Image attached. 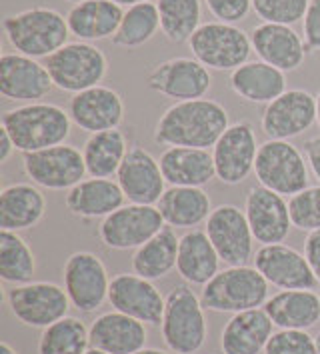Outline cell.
I'll list each match as a JSON object with an SVG mask.
<instances>
[{
    "mask_svg": "<svg viewBox=\"0 0 320 354\" xmlns=\"http://www.w3.org/2000/svg\"><path fill=\"white\" fill-rule=\"evenodd\" d=\"M230 127L226 109L210 98L182 100L169 106L160 114L154 142L162 147H189L210 149Z\"/></svg>",
    "mask_w": 320,
    "mask_h": 354,
    "instance_id": "1",
    "label": "cell"
},
{
    "mask_svg": "<svg viewBox=\"0 0 320 354\" xmlns=\"http://www.w3.org/2000/svg\"><path fill=\"white\" fill-rule=\"evenodd\" d=\"M0 127L6 129L22 154L64 145L70 136V114L50 102L20 104L2 114Z\"/></svg>",
    "mask_w": 320,
    "mask_h": 354,
    "instance_id": "2",
    "label": "cell"
},
{
    "mask_svg": "<svg viewBox=\"0 0 320 354\" xmlns=\"http://www.w3.org/2000/svg\"><path fill=\"white\" fill-rule=\"evenodd\" d=\"M2 28L10 46L30 58H48L68 44L70 28L66 17L55 8L32 6L2 20Z\"/></svg>",
    "mask_w": 320,
    "mask_h": 354,
    "instance_id": "3",
    "label": "cell"
},
{
    "mask_svg": "<svg viewBox=\"0 0 320 354\" xmlns=\"http://www.w3.org/2000/svg\"><path fill=\"white\" fill-rule=\"evenodd\" d=\"M200 297L190 284L174 286L167 297V306L160 322L164 344L174 354H196L208 338V322Z\"/></svg>",
    "mask_w": 320,
    "mask_h": 354,
    "instance_id": "4",
    "label": "cell"
},
{
    "mask_svg": "<svg viewBox=\"0 0 320 354\" xmlns=\"http://www.w3.org/2000/svg\"><path fill=\"white\" fill-rule=\"evenodd\" d=\"M268 282L254 266H226L200 290V302L212 313H245L268 300Z\"/></svg>",
    "mask_w": 320,
    "mask_h": 354,
    "instance_id": "5",
    "label": "cell"
},
{
    "mask_svg": "<svg viewBox=\"0 0 320 354\" xmlns=\"http://www.w3.org/2000/svg\"><path fill=\"white\" fill-rule=\"evenodd\" d=\"M50 78L62 93H82L98 86L109 73V60L93 42H68L60 50L44 58Z\"/></svg>",
    "mask_w": 320,
    "mask_h": 354,
    "instance_id": "6",
    "label": "cell"
},
{
    "mask_svg": "<svg viewBox=\"0 0 320 354\" xmlns=\"http://www.w3.org/2000/svg\"><path fill=\"white\" fill-rule=\"evenodd\" d=\"M192 56L212 71H236L252 53L250 35L228 22H205L190 37Z\"/></svg>",
    "mask_w": 320,
    "mask_h": 354,
    "instance_id": "7",
    "label": "cell"
},
{
    "mask_svg": "<svg viewBox=\"0 0 320 354\" xmlns=\"http://www.w3.org/2000/svg\"><path fill=\"white\" fill-rule=\"evenodd\" d=\"M304 154L288 140H266L261 145L254 174L258 185L270 188L283 196H294L308 188V168Z\"/></svg>",
    "mask_w": 320,
    "mask_h": 354,
    "instance_id": "8",
    "label": "cell"
},
{
    "mask_svg": "<svg viewBox=\"0 0 320 354\" xmlns=\"http://www.w3.org/2000/svg\"><path fill=\"white\" fill-rule=\"evenodd\" d=\"M6 304L12 317L24 326L46 328L60 318L68 317L73 306L64 286L55 282H26L6 290Z\"/></svg>",
    "mask_w": 320,
    "mask_h": 354,
    "instance_id": "9",
    "label": "cell"
},
{
    "mask_svg": "<svg viewBox=\"0 0 320 354\" xmlns=\"http://www.w3.org/2000/svg\"><path fill=\"white\" fill-rule=\"evenodd\" d=\"M22 170L32 185L48 190H70L88 174L82 152L66 142L26 152L22 156Z\"/></svg>",
    "mask_w": 320,
    "mask_h": 354,
    "instance_id": "10",
    "label": "cell"
},
{
    "mask_svg": "<svg viewBox=\"0 0 320 354\" xmlns=\"http://www.w3.org/2000/svg\"><path fill=\"white\" fill-rule=\"evenodd\" d=\"M111 280L104 262L88 250L73 252L62 268V282L70 304L84 315L96 313L109 300Z\"/></svg>",
    "mask_w": 320,
    "mask_h": 354,
    "instance_id": "11",
    "label": "cell"
},
{
    "mask_svg": "<svg viewBox=\"0 0 320 354\" xmlns=\"http://www.w3.org/2000/svg\"><path fill=\"white\" fill-rule=\"evenodd\" d=\"M164 226V218L154 205L129 203L102 218V223L98 224V239L113 250H136Z\"/></svg>",
    "mask_w": 320,
    "mask_h": 354,
    "instance_id": "12",
    "label": "cell"
},
{
    "mask_svg": "<svg viewBox=\"0 0 320 354\" xmlns=\"http://www.w3.org/2000/svg\"><path fill=\"white\" fill-rule=\"evenodd\" d=\"M205 230L226 266H245L254 259V236L245 210L238 206L220 205L212 208Z\"/></svg>",
    "mask_w": 320,
    "mask_h": 354,
    "instance_id": "13",
    "label": "cell"
},
{
    "mask_svg": "<svg viewBox=\"0 0 320 354\" xmlns=\"http://www.w3.org/2000/svg\"><path fill=\"white\" fill-rule=\"evenodd\" d=\"M261 145L256 142L254 127L246 120L230 124L212 147V158L216 167V178L228 185H241L254 172V162Z\"/></svg>",
    "mask_w": 320,
    "mask_h": 354,
    "instance_id": "14",
    "label": "cell"
},
{
    "mask_svg": "<svg viewBox=\"0 0 320 354\" xmlns=\"http://www.w3.org/2000/svg\"><path fill=\"white\" fill-rule=\"evenodd\" d=\"M147 84L154 93L182 102L205 98L212 86V76L196 58L176 56L156 64L147 75Z\"/></svg>",
    "mask_w": 320,
    "mask_h": 354,
    "instance_id": "15",
    "label": "cell"
},
{
    "mask_svg": "<svg viewBox=\"0 0 320 354\" xmlns=\"http://www.w3.org/2000/svg\"><path fill=\"white\" fill-rule=\"evenodd\" d=\"M317 122V96L302 88H288L266 104L261 129L268 140H290Z\"/></svg>",
    "mask_w": 320,
    "mask_h": 354,
    "instance_id": "16",
    "label": "cell"
},
{
    "mask_svg": "<svg viewBox=\"0 0 320 354\" xmlns=\"http://www.w3.org/2000/svg\"><path fill=\"white\" fill-rule=\"evenodd\" d=\"M252 261L266 282L281 290H312L319 284L304 252L288 244H263Z\"/></svg>",
    "mask_w": 320,
    "mask_h": 354,
    "instance_id": "17",
    "label": "cell"
},
{
    "mask_svg": "<svg viewBox=\"0 0 320 354\" xmlns=\"http://www.w3.org/2000/svg\"><path fill=\"white\" fill-rule=\"evenodd\" d=\"M53 86L55 82L48 68L37 58L20 53H4L0 56V94L6 100L20 104L42 102Z\"/></svg>",
    "mask_w": 320,
    "mask_h": 354,
    "instance_id": "18",
    "label": "cell"
},
{
    "mask_svg": "<svg viewBox=\"0 0 320 354\" xmlns=\"http://www.w3.org/2000/svg\"><path fill=\"white\" fill-rule=\"evenodd\" d=\"M109 302L114 310L136 318L147 326H158L167 306V299L152 284V280L134 272H120L111 280Z\"/></svg>",
    "mask_w": 320,
    "mask_h": 354,
    "instance_id": "19",
    "label": "cell"
},
{
    "mask_svg": "<svg viewBox=\"0 0 320 354\" xmlns=\"http://www.w3.org/2000/svg\"><path fill=\"white\" fill-rule=\"evenodd\" d=\"M245 214L254 241L261 244H279L286 241L292 221L288 203L283 194L256 185L248 188L245 198Z\"/></svg>",
    "mask_w": 320,
    "mask_h": 354,
    "instance_id": "20",
    "label": "cell"
},
{
    "mask_svg": "<svg viewBox=\"0 0 320 354\" xmlns=\"http://www.w3.org/2000/svg\"><path fill=\"white\" fill-rule=\"evenodd\" d=\"M116 183L122 188L126 201L134 205L156 206L167 190L160 162L142 147H131L116 172Z\"/></svg>",
    "mask_w": 320,
    "mask_h": 354,
    "instance_id": "21",
    "label": "cell"
},
{
    "mask_svg": "<svg viewBox=\"0 0 320 354\" xmlns=\"http://www.w3.org/2000/svg\"><path fill=\"white\" fill-rule=\"evenodd\" d=\"M68 114L76 127L88 134L113 131L124 120V102L114 88L98 84L73 94L68 102Z\"/></svg>",
    "mask_w": 320,
    "mask_h": 354,
    "instance_id": "22",
    "label": "cell"
},
{
    "mask_svg": "<svg viewBox=\"0 0 320 354\" xmlns=\"http://www.w3.org/2000/svg\"><path fill=\"white\" fill-rule=\"evenodd\" d=\"M250 42H252V50L263 62L276 66L283 73L299 71L306 56L301 35L292 26H284V24L263 22L254 26L250 32Z\"/></svg>",
    "mask_w": 320,
    "mask_h": 354,
    "instance_id": "23",
    "label": "cell"
},
{
    "mask_svg": "<svg viewBox=\"0 0 320 354\" xmlns=\"http://www.w3.org/2000/svg\"><path fill=\"white\" fill-rule=\"evenodd\" d=\"M126 205V196L120 185L111 178H84L76 187L66 190L64 194V206L66 210L82 221H95V218H106Z\"/></svg>",
    "mask_w": 320,
    "mask_h": 354,
    "instance_id": "24",
    "label": "cell"
},
{
    "mask_svg": "<svg viewBox=\"0 0 320 354\" xmlns=\"http://www.w3.org/2000/svg\"><path fill=\"white\" fill-rule=\"evenodd\" d=\"M149 340L147 324L118 310L96 317L91 324V346L109 354H134Z\"/></svg>",
    "mask_w": 320,
    "mask_h": 354,
    "instance_id": "25",
    "label": "cell"
},
{
    "mask_svg": "<svg viewBox=\"0 0 320 354\" xmlns=\"http://www.w3.org/2000/svg\"><path fill=\"white\" fill-rule=\"evenodd\" d=\"M164 180L170 187H205L216 178L212 152L207 149L169 147L158 158Z\"/></svg>",
    "mask_w": 320,
    "mask_h": 354,
    "instance_id": "26",
    "label": "cell"
},
{
    "mask_svg": "<svg viewBox=\"0 0 320 354\" xmlns=\"http://www.w3.org/2000/svg\"><path fill=\"white\" fill-rule=\"evenodd\" d=\"M274 324L264 308L232 315L220 333L223 354H263Z\"/></svg>",
    "mask_w": 320,
    "mask_h": 354,
    "instance_id": "27",
    "label": "cell"
},
{
    "mask_svg": "<svg viewBox=\"0 0 320 354\" xmlns=\"http://www.w3.org/2000/svg\"><path fill=\"white\" fill-rule=\"evenodd\" d=\"M122 6L113 0H84L68 10L66 22L73 37L82 42H96L113 38L122 22Z\"/></svg>",
    "mask_w": 320,
    "mask_h": 354,
    "instance_id": "28",
    "label": "cell"
},
{
    "mask_svg": "<svg viewBox=\"0 0 320 354\" xmlns=\"http://www.w3.org/2000/svg\"><path fill=\"white\" fill-rule=\"evenodd\" d=\"M46 214V198L32 183H15L0 192V226L2 230L35 228Z\"/></svg>",
    "mask_w": 320,
    "mask_h": 354,
    "instance_id": "29",
    "label": "cell"
},
{
    "mask_svg": "<svg viewBox=\"0 0 320 354\" xmlns=\"http://www.w3.org/2000/svg\"><path fill=\"white\" fill-rule=\"evenodd\" d=\"M220 257L208 239L207 230L190 228L180 236L176 270L190 286H205L220 272Z\"/></svg>",
    "mask_w": 320,
    "mask_h": 354,
    "instance_id": "30",
    "label": "cell"
},
{
    "mask_svg": "<svg viewBox=\"0 0 320 354\" xmlns=\"http://www.w3.org/2000/svg\"><path fill=\"white\" fill-rule=\"evenodd\" d=\"M263 308L276 328L308 330L320 320V297L314 290H281Z\"/></svg>",
    "mask_w": 320,
    "mask_h": 354,
    "instance_id": "31",
    "label": "cell"
},
{
    "mask_svg": "<svg viewBox=\"0 0 320 354\" xmlns=\"http://www.w3.org/2000/svg\"><path fill=\"white\" fill-rule=\"evenodd\" d=\"M230 88L248 102L268 104L286 93V73L263 60L245 62L230 73Z\"/></svg>",
    "mask_w": 320,
    "mask_h": 354,
    "instance_id": "32",
    "label": "cell"
},
{
    "mask_svg": "<svg viewBox=\"0 0 320 354\" xmlns=\"http://www.w3.org/2000/svg\"><path fill=\"white\" fill-rule=\"evenodd\" d=\"M164 224L172 228H196L207 223L212 203L200 187H169L156 203Z\"/></svg>",
    "mask_w": 320,
    "mask_h": 354,
    "instance_id": "33",
    "label": "cell"
},
{
    "mask_svg": "<svg viewBox=\"0 0 320 354\" xmlns=\"http://www.w3.org/2000/svg\"><path fill=\"white\" fill-rule=\"evenodd\" d=\"M178 244L172 226H164L158 234H154L149 243L138 246L132 254V272L149 280L164 279L176 268L178 259Z\"/></svg>",
    "mask_w": 320,
    "mask_h": 354,
    "instance_id": "34",
    "label": "cell"
},
{
    "mask_svg": "<svg viewBox=\"0 0 320 354\" xmlns=\"http://www.w3.org/2000/svg\"><path fill=\"white\" fill-rule=\"evenodd\" d=\"M129 150V140L120 129L91 134L82 149L86 172L95 178H111L118 172Z\"/></svg>",
    "mask_w": 320,
    "mask_h": 354,
    "instance_id": "35",
    "label": "cell"
},
{
    "mask_svg": "<svg viewBox=\"0 0 320 354\" xmlns=\"http://www.w3.org/2000/svg\"><path fill=\"white\" fill-rule=\"evenodd\" d=\"M37 272V257L28 243L15 230H0V279L19 286L32 282Z\"/></svg>",
    "mask_w": 320,
    "mask_h": 354,
    "instance_id": "36",
    "label": "cell"
},
{
    "mask_svg": "<svg viewBox=\"0 0 320 354\" xmlns=\"http://www.w3.org/2000/svg\"><path fill=\"white\" fill-rule=\"evenodd\" d=\"M91 348V328L76 317H64L42 328L38 354H86Z\"/></svg>",
    "mask_w": 320,
    "mask_h": 354,
    "instance_id": "37",
    "label": "cell"
},
{
    "mask_svg": "<svg viewBox=\"0 0 320 354\" xmlns=\"http://www.w3.org/2000/svg\"><path fill=\"white\" fill-rule=\"evenodd\" d=\"M160 30V15L156 2H140L124 10L122 22L113 37V44L118 48H140L151 42Z\"/></svg>",
    "mask_w": 320,
    "mask_h": 354,
    "instance_id": "38",
    "label": "cell"
},
{
    "mask_svg": "<svg viewBox=\"0 0 320 354\" xmlns=\"http://www.w3.org/2000/svg\"><path fill=\"white\" fill-rule=\"evenodd\" d=\"M160 15V30L170 42H189L198 30L203 19L200 0H156Z\"/></svg>",
    "mask_w": 320,
    "mask_h": 354,
    "instance_id": "39",
    "label": "cell"
},
{
    "mask_svg": "<svg viewBox=\"0 0 320 354\" xmlns=\"http://www.w3.org/2000/svg\"><path fill=\"white\" fill-rule=\"evenodd\" d=\"M288 212L294 228L302 232L320 230V185L304 188L299 194L290 196Z\"/></svg>",
    "mask_w": 320,
    "mask_h": 354,
    "instance_id": "40",
    "label": "cell"
},
{
    "mask_svg": "<svg viewBox=\"0 0 320 354\" xmlns=\"http://www.w3.org/2000/svg\"><path fill=\"white\" fill-rule=\"evenodd\" d=\"M310 0H252V10L263 22L292 26L304 19Z\"/></svg>",
    "mask_w": 320,
    "mask_h": 354,
    "instance_id": "41",
    "label": "cell"
},
{
    "mask_svg": "<svg viewBox=\"0 0 320 354\" xmlns=\"http://www.w3.org/2000/svg\"><path fill=\"white\" fill-rule=\"evenodd\" d=\"M263 354H319L317 338L308 330L279 328L268 338Z\"/></svg>",
    "mask_w": 320,
    "mask_h": 354,
    "instance_id": "42",
    "label": "cell"
},
{
    "mask_svg": "<svg viewBox=\"0 0 320 354\" xmlns=\"http://www.w3.org/2000/svg\"><path fill=\"white\" fill-rule=\"evenodd\" d=\"M205 2L214 19L228 24L245 20L252 8V0H205Z\"/></svg>",
    "mask_w": 320,
    "mask_h": 354,
    "instance_id": "43",
    "label": "cell"
},
{
    "mask_svg": "<svg viewBox=\"0 0 320 354\" xmlns=\"http://www.w3.org/2000/svg\"><path fill=\"white\" fill-rule=\"evenodd\" d=\"M302 35L306 53L320 50V0H310L302 19Z\"/></svg>",
    "mask_w": 320,
    "mask_h": 354,
    "instance_id": "44",
    "label": "cell"
},
{
    "mask_svg": "<svg viewBox=\"0 0 320 354\" xmlns=\"http://www.w3.org/2000/svg\"><path fill=\"white\" fill-rule=\"evenodd\" d=\"M304 257L320 284V230L308 232V236L304 241Z\"/></svg>",
    "mask_w": 320,
    "mask_h": 354,
    "instance_id": "45",
    "label": "cell"
},
{
    "mask_svg": "<svg viewBox=\"0 0 320 354\" xmlns=\"http://www.w3.org/2000/svg\"><path fill=\"white\" fill-rule=\"evenodd\" d=\"M304 156H306V162L312 170V174L319 178L320 183V136L304 142Z\"/></svg>",
    "mask_w": 320,
    "mask_h": 354,
    "instance_id": "46",
    "label": "cell"
},
{
    "mask_svg": "<svg viewBox=\"0 0 320 354\" xmlns=\"http://www.w3.org/2000/svg\"><path fill=\"white\" fill-rule=\"evenodd\" d=\"M17 150L15 147V140L10 138V134L6 132V129L0 127V162H8V158L12 156V152Z\"/></svg>",
    "mask_w": 320,
    "mask_h": 354,
    "instance_id": "47",
    "label": "cell"
},
{
    "mask_svg": "<svg viewBox=\"0 0 320 354\" xmlns=\"http://www.w3.org/2000/svg\"><path fill=\"white\" fill-rule=\"evenodd\" d=\"M113 2H116L118 6H134V4H140V2H151V0H113Z\"/></svg>",
    "mask_w": 320,
    "mask_h": 354,
    "instance_id": "48",
    "label": "cell"
},
{
    "mask_svg": "<svg viewBox=\"0 0 320 354\" xmlns=\"http://www.w3.org/2000/svg\"><path fill=\"white\" fill-rule=\"evenodd\" d=\"M134 354H174V353H170V351H160V348H142V351H138V353H134Z\"/></svg>",
    "mask_w": 320,
    "mask_h": 354,
    "instance_id": "49",
    "label": "cell"
},
{
    "mask_svg": "<svg viewBox=\"0 0 320 354\" xmlns=\"http://www.w3.org/2000/svg\"><path fill=\"white\" fill-rule=\"evenodd\" d=\"M0 354H19L8 342H0Z\"/></svg>",
    "mask_w": 320,
    "mask_h": 354,
    "instance_id": "50",
    "label": "cell"
},
{
    "mask_svg": "<svg viewBox=\"0 0 320 354\" xmlns=\"http://www.w3.org/2000/svg\"><path fill=\"white\" fill-rule=\"evenodd\" d=\"M317 124L320 127V91L317 94Z\"/></svg>",
    "mask_w": 320,
    "mask_h": 354,
    "instance_id": "51",
    "label": "cell"
},
{
    "mask_svg": "<svg viewBox=\"0 0 320 354\" xmlns=\"http://www.w3.org/2000/svg\"><path fill=\"white\" fill-rule=\"evenodd\" d=\"M86 354H109V353H104V351H98V348H93V346H91V348L86 351Z\"/></svg>",
    "mask_w": 320,
    "mask_h": 354,
    "instance_id": "52",
    "label": "cell"
},
{
    "mask_svg": "<svg viewBox=\"0 0 320 354\" xmlns=\"http://www.w3.org/2000/svg\"><path fill=\"white\" fill-rule=\"evenodd\" d=\"M314 338H317V348H319V354H320V333L314 336Z\"/></svg>",
    "mask_w": 320,
    "mask_h": 354,
    "instance_id": "53",
    "label": "cell"
},
{
    "mask_svg": "<svg viewBox=\"0 0 320 354\" xmlns=\"http://www.w3.org/2000/svg\"><path fill=\"white\" fill-rule=\"evenodd\" d=\"M66 2H73V4H78V2H84V0H66Z\"/></svg>",
    "mask_w": 320,
    "mask_h": 354,
    "instance_id": "54",
    "label": "cell"
}]
</instances>
